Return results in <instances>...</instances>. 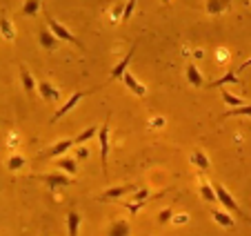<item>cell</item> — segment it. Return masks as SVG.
Segmentation results:
<instances>
[{
    "instance_id": "1",
    "label": "cell",
    "mask_w": 251,
    "mask_h": 236,
    "mask_svg": "<svg viewBox=\"0 0 251 236\" xmlns=\"http://www.w3.org/2000/svg\"><path fill=\"white\" fill-rule=\"evenodd\" d=\"M213 192H216V199H218V203L223 205V207L227 209V212H233L238 218H242V221L251 223V216H249V214H245V212H242V209H240V205H238L236 201H233V196L227 192V189L223 187V185H220V183H213Z\"/></svg>"
},
{
    "instance_id": "2",
    "label": "cell",
    "mask_w": 251,
    "mask_h": 236,
    "mask_svg": "<svg viewBox=\"0 0 251 236\" xmlns=\"http://www.w3.org/2000/svg\"><path fill=\"white\" fill-rule=\"evenodd\" d=\"M45 20H47L49 31H51L53 36L58 38V40H65V43H69V45H76L78 49H85V45H82L80 40H78V38L65 27V25H60L58 20H53V18H51V14H47V11H45Z\"/></svg>"
},
{
    "instance_id": "3",
    "label": "cell",
    "mask_w": 251,
    "mask_h": 236,
    "mask_svg": "<svg viewBox=\"0 0 251 236\" xmlns=\"http://www.w3.org/2000/svg\"><path fill=\"white\" fill-rule=\"evenodd\" d=\"M109 118H111V114L104 118V125L98 129L100 161H102V172H104V176H107V172H109V167H107V156H109Z\"/></svg>"
},
{
    "instance_id": "4",
    "label": "cell",
    "mask_w": 251,
    "mask_h": 236,
    "mask_svg": "<svg viewBox=\"0 0 251 236\" xmlns=\"http://www.w3.org/2000/svg\"><path fill=\"white\" fill-rule=\"evenodd\" d=\"M87 94H89V91H76V94L71 96V98H69V100H67V103H65V105H62V107H60V109H58V112H56V114H53V116H51V118H49V123H58V120H60V118H62V116H67V114H69V112H71V109L76 107V105H78V103H80V100H82V98H85V96H87Z\"/></svg>"
},
{
    "instance_id": "5",
    "label": "cell",
    "mask_w": 251,
    "mask_h": 236,
    "mask_svg": "<svg viewBox=\"0 0 251 236\" xmlns=\"http://www.w3.org/2000/svg\"><path fill=\"white\" fill-rule=\"evenodd\" d=\"M136 189H138L136 183H127V185H120V187H109L100 196V201H118V199H123V196H127V194H133Z\"/></svg>"
},
{
    "instance_id": "6",
    "label": "cell",
    "mask_w": 251,
    "mask_h": 236,
    "mask_svg": "<svg viewBox=\"0 0 251 236\" xmlns=\"http://www.w3.org/2000/svg\"><path fill=\"white\" fill-rule=\"evenodd\" d=\"M120 81H123L125 87H127L131 94H136L138 98H145V96H147V87L142 85V83H138V78H136V76H133L129 69L123 74V78H120Z\"/></svg>"
},
{
    "instance_id": "7",
    "label": "cell",
    "mask_w": 251,
    "mask_h": 236,
    "mask_svg": "<svg viewBox=\"0 0 251 236\" xmlns=\"http://www.w3.org/2000/svg\"><path fill=\"white\" fill-rule=\"evenodd\" d=\"M38 43H40V47H45L47 52H53V49H58L60 40H58V38L53 36L51 31H49L47 25H43V27L38 29Z\"/></svg>"
},
{
    "instance_id": "8",
    "label": "cell",
    "mask_w": 251,
    "mask_h": 236,
    "mask_svg": "<svg viewBox=\"0 0 251 236\" xmlns=\"http://www.w3.org/2000/svg\"><path fill=\"white\" fill-rule=\"evenodd\" d=\"M74 147V141L71 138H65V141H58V143H53L51 147H49L47 151H45V158H60V156H65L67 151Z\"/></svg>"
},
{
    "instance_id": "9",
    "label": "cell",
    "mask_w": 251,
    "mask_h": 236,
    "mask_svg": "<svg viewBox=\"0 0 251 236\" xmlns=\"http://www.w3.org/2000/svg\"><path fill=\"white\" fill-rule=\"evenodd\" d=\"M133 54H136V45H133V47L127 52V56H125L123 60H120L118 65H116L114 69H111V74H109V81H120V78H123V74L129 69V62H131Z\"/></svg>"
},
{
    "instance_id": "10",
    "label": "cell",
    "mask_w": 251,
    "mask_h": 236,
    "mask_svg": "<svg viewBox=\"0 0 251 236\" xmlns=\"http://www.w3.org/2000/svg\"><path fill=\"white\" fill-rule=\"evenodd\" d=\"M38 94L43 96V100H47V103H56V100H60V91H58V87H53L51 83H47V81L38 83Z\"/></svg>"
},
{
    "instance_id": "11",
    "label": "cell",
    "mask_w": 251,
    "mask_h": 236,
    "mask_svg": "<svg viewBox=\"0 0 251 236\" xmlns=\"http://www.w3.org/2000/svg\"><path fill=\"white\" fill-rule=\"evenodd\" d=\"M40 180L47 183L49 187H67V185L74 183L71 176H67V174H43L40 176Z\"/></svg>"
},
{
    "instance_id": "12",
    "label": "cell",
    "mask_w": 251,
    "mask_h": 236,
    "mask_svg": "<svg viewBox=\"0 0 251 236\" xmlns=\"http://www.w3.org/2000/svg\"><path fill=\"white\" fill-rule=\"evenodd\" d=\"M129 234H131V225L125 218H116L109 225V230H107V236H129Z\"/></svg>"
},
{
    "instance_id": "13",
    "label": "cell",
    "mask_w": 251,
    "mask_h": 236,
    "mask_svg": "<svg viewBox=\"0 0 251 236\" xmlns=\"http://www.w3.org/2000/svg\"><path fill=\"white\" fill-rule=\"evenodd\" d=\"M20 83H23L25 94L33 96V91H36V81H33L31 71L27 69V65H20Z\"/></svg>"
},
{
    "instance_id": "14",
    "label": "cell",
    "mask_w": 251,
    "mask_h": 236,
    "mask_svg": "<svg viewBox=\"0 0 251 236\" xmlns=\"http://www.w3.org/2000/svg\"><path fill=\"white\" fill-rule=\"evenodd\" d=\"M0 36L5 38V40H9V43H14V40H16L14 23L7 18V14H0Z\"/></svg>"
},
{
    "instance_id": "15",
    "label": "cell",
    "mask_w": 251,
    "mask_h": 236,
    "mask_svg": "<svg viewBox=\"0 0 251 236\" xmlns=\"http://www.w3.org/2000/svg\"><path fill=\"white\" fill-rule=\"evenodd\" d=\"M78 232H80V214L76 209H69L67 212V234L78 236Z\"/></svg>"
},
{
    "instance_id": "16",
    "label": "cell",
    "mask_w": 251,
    "mask_h": 236,
    "mask_svg": "<svg viewBox=\"0 0 251 236\" xmlns=\"http://www.w3.org/2000/svg\"><path fill=\"white\" fill-rule=\"evenodd\" d=\"M211 218L216 223H218V225H223V227H227V230H231V227H236V221H233L231 216H229L227 212H223V209H216L213 207L211 209Z\"/></svg>"
},
{
    "instance_id": "17",
    "label": "cell",
    "mask_w": 251,
    "mask_h": 236,
    "mask_svg": "<svg viewBox=\"0 0 251 236\" xmlns=\"http://www.w3.org/2000/svg\"><path fill=\"white\" fill-rule=\"evenodd\" d=\"M56 165L60 167L62 172L71 174V176H76V172H78V163H76V158H69V156H60V158H56Z\"/></svg>"
},
{
    "instance_id": "18",
    "label": "cell",
    "mask_w": 251,
    "mask_h": 236,
    "mask_svg": "<svg viewBox=\"0 0 251 236\" xmlns=\"http://www.w3.org/2000/svg\"><path fill=\"white\" fill-rule=\"evenodd\" d=\"M40 7H43V0H25L23 9H20V16H25V18H31V16H38Z\"/></svg>"
},
{
    "instance_id": "19",
    "label": "cell",
    "mask_w": 251,
    "mask_h": 236,
    "mask_svg": "<svg viewBox=\"0 0 251 236\" xmlns=\"http://www.w3.org/2000/svg\"><path fill=\"white\" fill-rule=\"evenodd\" d=\"M231 2H233V0H207V11L211 16H218V14H223V11L227 9Z\"/></svg>"
},
{
    "instance_id": "20",
    "label": "cell",
    "mask_w": 251,
    "mask_h": 236,
    "mask_svg": "<svg viewBox=\"0 0 251 236\" xmlns=\"http://www.w3.org/2000/svg\"><path fill=\"white\" fill-rule=\"evenodd\" d=\"M187 78H189V83H191L194 87H202V85H204L202 74L198 71V67H196L194 62H189V65H187Z\"/></svg>"
},
{
    "instance_id": "21",
    "label": "cell",
    "mask_w": 251,
    "mask_h": 236,
    "mask_svg": "<svg viewBox=\"0 0 251 236\" xmlns=\"http://www.w3.org/2000/svg\"><path fill=\"white\" fill-rule=\"evenodd\" d=\"M227 83H233V85H236V83H240V78H238V71H227V74L225 76H220V78H216V81L213 83H209V87H223V85H227Z\"/></svg>"
},
{
    "instance_id": "22",
    "label": "cell",
    "mask_w": 251,
    "mask_h": 236,
    "mask_svg": "<svg viewBox=\"0 0 251 236\" xmlns=\"http://www.w3.org/2000/svg\"><path fill=\"white\" fill-rule=\"evenodd\" d=\"M191 163H194L200 172H209V158L204 151H200V149L194 151V154H191Z\"/></svg>"
},
{
    "instance_id": "23",
    "label": "cell",
    "mask_w": 251,
    "mask_h": 236,
    "mask_svg": "<svg viewBox=\"0 0 251 236\" xmlns=\"http://www.w3.org/2000/svg\"><path fill=\"white\" fill-rule=\"evenodd\" d=\"M236 118V116H249L251 118V105H242V107H233L229 109V112H225L223 116H220V120H225V118Z\"/></svg>"
},
{
    "instance_id": "24",
    "label": "cell",
    "mask_w": 251,
    "mask_h": 236,
    "mask_svg": "<svg viewBox=\"0 0 251 236\" xmlns=\"http://www.w3.org/2000/svg\"><path fill=\"white\" fill-rule=\"evenodd\" d=\"M200 196H202L207 203H218V199H216V192H213V185L211 183H200Z\"/></svg>"
},
{
    "instance_id": "25",
    "label": "cell",
    "mask_w": 251,
    "mask_h": 236,
    "mask_svg": "<svg viewBox=\"0 0 251 236\" xmlns=\"http://www.w3.org/2000/svg\"><path fill=\"white\" fill-rule=\"evenodd\" d=\"M98 129H100V127H96V125H91V127L82 129V132L76 136V141H74V145H82V143H85V141H89V138H94L96 134H98Z\"/></svg>"
},
{
    "instance_id": "26",
    "label": "cell",
    "mask_w": 251,
    "mask_h": 236,
    "mask_svg": "<svg viewBox=\"0 0 251 236\" xmlns=\"http://www.w3.org/2000/svg\"><path fill=\"white\" fill-rule=\"evenodd\" d=\"M25 165H27V161H25L20 154L9 156V161H7V170H9V172H18V170H23Z\"/></svg>"
},
{
    "instance_id": "27",
    "label": "cell",
    "mask_w": 251,
    "mask_h": 236,
    "mask_svg": "<svg viewBox=\"0 0 251 236\" xmlns=\"http://www.w3.org/2000/svg\"><path fill=\"white\" fill-rule=\"evenodd\" d=\"M223 100L229 105V109H233V107H242V105H249V103H245L242 98H238V96H233L231 91H227V89H223Z\"/></svg>"
},
{
    "instance_id": "28",
    "label": "cell",
    "mask_w": 251,
    "mask_h": 236,
    "mask_svg": "<svg viewBox=\"0 0 251 236\" xmlns=\"http://www.w3.org/2000/svg\"><path fill=\"white\" fill-rule=\"evenodd\" d=\"M171 218H174V207H165L162 209L160 214H158V223H160V225H165V223H171Z\"/></svg>"
},
{
    "instance_id": "29",
    "label": "cell",
    "mask_w": 251,
    "mask_h": 236,
    "mask_svg": "<svg viewBox=\"0 0 251 236\" xmlns=\"http://www.w3.org/2000/svg\"><path fill=\"white\" fill-rule=\"evenodd\" d=\"M136 5H138V0H129L127 5H125V9H123V20H125V23L131 18V14H133V9H136Z\"/></svg>"
},
{
    "instance_id": "30",
    "label": "cell",
    "mask_w": 251,
    "mask_h": 236,
    "mask_svg": "<svg viewBox=\"0 0 251 236\" xmlns=\"http://www.w3.org/2000/svg\"><path fill=\"white\" fill-rule=\"evenodd\" d=\"M147 199H149V192H147V189L138 187L136 192H133V199L131 201H147Z\"/></svg>"
},
{
    "instance_id": "31",
    "label": "cell",
    "mask_w": 251,
    "mask_h": 236,
    "mask_svg": "<svg viewBox=\"0 0 251 236\" xmlns=\"http://www.w3.org/2000/svg\"><path fill=\"white\" fill-rule=\"evenodd\" d=\"M187 221H189L187 214H174V218H171V223H176V225H185Z\"/></svg>"
},
{
    "instance_id": "32",
    "label": "cell",
    "mask_w": 251,
    "mask_h": 236,
    "mask_svg": "<svg viewBox=\"0 0 251 236\" xmlns=\"http://www.w3.org/2000/svg\"><path fill=\"white\" fill-rule=\"evenodd\" d=\"M151 129H158V127H165V118H153L151 123H149Z\"/></svg>"
},
{
    "instance_id": "33",
    "label": "cell",
    "mask_w": 251,
    "mask_h": 236,
    "mask_svg": "<svg viewBox=\"0 0 251 236\" xmlns=\"http://www.w3.org/2000/svg\"><path fill=\"white\" fill-rule=\"evenodd\" d=\"M247 67H251V58H249V60H245V62H242V65H240V69H238V71L247 69Z\"/></svg>"
},
{
    "instance_id": "34",
    "label": "cell",
    "mask_w": 251,
    "mask_h": 236,
    "mask_svg": "<svg viewBox=\"0 0 251 236\" xmlns=\"http://www.w3.org/2000/svg\"><path fill=\"white\" fill-rule=\"evenodd\" d=\"M0 123H2V120H0Z\"/></svg>"
},
{
    "instance_id": "35",
    "label": "cell",
    "mask_w": 251,
    "mask_h": 236,
    "mask_svg": "<svg viewBox=\"0 0 251 236\" xmlns=\"http://www.w3.org/2000/svg\"><path fill=\"white\" fill-rule=\"evenodd\" d=\"M165 2H167V0H165Z\"/></svg>"
},
{
    "instance_id": "36",
    "label": "cell",
    "mask_w": 251,
    "mask_h": 236,
    "mask_svg": "<svg viewBox=\"0 0 251 236\" xmlns=\"http://www.w3.org/2000/svg\"><path fill=\"white\" fill-rule=\"evenodd\" d=\"M45 236H47V234H45Z\"/></svg>"
}]
</instances>
